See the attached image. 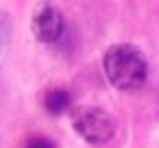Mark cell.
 <instances>
[{
	"label": "cell",
	"instance_id": "cell-1",
	"mask_svg": "<svg viewBox=\"0 0 159 148\" xmlns=\"http://www.w3.org/2000/svg\"><path fill=\"white\" fill-rule=\"evenodd\" d=\"M109 83L118 89H137L148 78V61L144 52L133 44H116L105 52L102 59Z\"/></svg>",
	"mask_w": 159,
	"mask_h": 148
},
{
	"label": "cell",
	"instance_id": "cell-2",
	"mask_svg": "<svg viewBox=\"0 0 159 148\" xmlns=\"http://www.w3.org/2000/svg\"><path fill=\"white\" fill-rule=\"evenodd\" d=\"M70 122L79 133V137L94 146H102L116 135L113 118L100 107H89V105L74 107L70 109Z\"/></svg>",
	"mask_w": 159,
	"mask_h": 148
},
{
	"label": "cell",
	"instance_id": "cell-3",
	"mask_svg": "<svg viewBox=\"0 0 159 148\" xmlns=\"http://www.w3.org/2000/svg\"><path fill=\"white\" fill-rule=\"evenodd\" d=\"M31 31L42 44H55L63 35V16L55 5H42L31 18Z\"/></svg>",
	"mask_w": 159,
	"mask_h": 148
},
{
	"label": "cell",
	"instance_id": "cell-4",
	"mask_svg": "<svg viewBox=\"0 0 159 148\" xmlns=\"http://www.w3.org/2000/svg\"><path fill=\"white\" fill-rule=\"evenodd\" d=\"M44 107L50 115H63L72 107V96L66 89H50L44 96Z\"/></svg>",
	"mask_w": 159,
	"mask_h": 148
},
{
	"label": "cell",
	"instance_id": "cell-5",
	"mask_svg": "<svg viewBox=\"0 0 159 148\" xmlns=\"http://www.w3.org/2000/svg\"><path fill=\"white\" fill-rule=\"evenodd\" d=\"M26 148H55V144L46 137H33V139H29Z\"/></svg>",
	"mask_w": 159,
	"mask_h": 148
}]
</instances>
